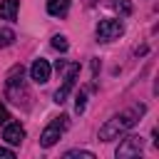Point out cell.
Masks as SVG:
<instances>
[{
  "label": "cell",
  "mask_w": 159,
  "mask_h": 159,
  "mask_svg": "<svg viewBox=\"0 0 159 159\" xmlns=\"http://www.w3.org/2000/svg\"><path fill=\"white\" fill-rule=\"evenodd\" d=\"M7 119H10V114H7V107H5V104H0V127H2Z\"/></svg>",
  "instance_id": "obj_15"
},
{
  "label": "cell",
  "mask_w": 159,
  "mask_h": 159,
  "mask_svg": "<svg viewBox=\"0 0 159 159\" xmlns=\"http://www.w3.org/2000/svg\"><path fill=\"white\" fill-rule=\"evenodd\" d=\"M55 70L62 72V70H65V60H57V62H55Z\"/></svg>",
  "instance_id": "obj_17"
},
{
  "label": "cell",
  "mask_w": 159,
  "mask_h": 159,
  "mask_svg": "<svg viewBox=\"0 0 159 159\" xmlns=\"http://www.w3.org/2000/svg\"><path fill=\"white\" fill-rule=\"evenodd\" d=\"M2 139L7 142V144H20L22 139H25V129H22V124L20 122H5V132H2Z\"/></svg>",
  "instance_id": "obj_7"
},
{
  "label": "cell",
  "mask_w": 159,
  "mask_h": 159,
  "mask_svg": "<svg viewBox=\"0 0 159 159\" xmlns=\"http://www.w3.org/2000/svg\"><path fill=\"white\" fill-rule=\"evenodd\" d=\"M65 157H67V159H72V157H80V159H94V154H92V152H84V149H72V152H67Z\"/></svg>",
  "instance_id": "obj_11"
},
{
  "label": "cell",
  "mask_w": 159,
  "mask_h": 159,
  "mask_svg": "<svg viewBox=\"0 0 159 159\" xmlns=\"http://www.w3.org/2000/svg\"><path fill=\"white\" fill-rule=\"evenodd\" d=\"M122 32H124L122 22H119V20H112V17H107V20H99V25H97V37H99V40H104V42H109V40H117Z\"/></svg>",
  "instance_id": "obj_4"
},
{
  "label": "cell",
  "mask_w": 159,
  "mask_h": 159,
  "mask_svg": "<svg viewBox=\"0 0 159 159\" xmlns=\"http://www.w3.org/2000/svg\"><path fill=\"white\" fill-rule=\"evenodd\" d=\"M75 107H77V112H82V109H84V94H77V102H75Z\"/></svg>",
  "instance_id": "obj_16"
},
{
  "label": "cell",
  "mask_w": 159,
  "mask_h": 159,
  "mask_svg": "<svg viewBox=\"0 0 159 159\" xmlns=\"http://www.w3.org/2000/svg\"><path fill=\"white\" fill-rule=\"evenodd\" d=\"M52 47H55V50H60V52H65V50L70 47V45H67V37H62V35H55V37H52Z\"/></svg>",
  "instance_id": "obj_10"
},
{
  "label": "cell",
  "mask_w": 159,
  "mask_h": 159,
  "mask_svg": "<svg viewBox=\"0 0 159 159\" xmlns=\"http://www.w3.org/2000/svg\"><path fill=\"white\" fill-rule=\"evenodd\" d=\"M67 10H70V0H47V12L50 15L62 17V15H67Z\"/></svg>",
  "instance_id": "obj_9"
},
{
  "label": "cell",
  "mask_w": 159,
  "mask_h": 159,
  "mask_svg": "<svg viewBox=\"0 0 159 159\" xmlns=\"http://www.w3.org/2000/svg\"><path fill=\"white\" fill-rule=\"evenodd\" d=\"M20 10V0H2L0 2V17L2 20H15Z\"/></svg>",
  "instance_id": "obj_8"
},
{
  "label": "cell",
  "mask_w": 159,
  "mask_h": 159,
  "mask_svg": "<svg viewBox=\"0 0 159 159\" xmlns=\"http://www.w3.org/2000/svg\"><path fill=\"white\" fill-rule=\"evenodd\" d=\"M142 147H144V142H142V137H137V134H129V137H124L122 142H119V147H117V159H127V157H137L139 152H142Z\"/></svg>",
  "instance_id": "obj_3"
},
{
  "label": "cell",
  "mask_w": 159,
  "mask_h": 159,
  "mask_svg": "<svg viewBox=\"0 0 159 159\" xmlns=\"http://www.w3.org/2000/svg\"><path fill=\"white\" fill-rule=\"evenodd\" d=\"M0 159H15V152H12V149L0 147Z\"/></svg>",
  "instance_id": "obj_14"
},
{
  "label": "cell",
  "mask_w": 159,
  "mask_h": 159,
  "mask_svg": "<svg viewBox=\"0 0 159 159\" xmlns=\"http://www.w3.org/2000/svg\"><path fill=\"white\" fill-rule=\"evenodd\" d=\"M77 75H80V65L75 62V65H70L67 67V75H65V82H62V87L55 92V102L57 104H62L65 99H67V94H70V89L75 87V80H77Z\"/></svg>",
  "instance_id": "obj_5"
},
{
  "label": "cell",
  "mask_w": 159,
  "mask_h": 159,
  "mask_svg": "<svg viewBox=\"0 0 159 159\" xmlns=\"http://www.w3.org/2000/svg\"><path fill=\"white\" fill-rule=\"evenodd\" d=\"M142 114H144V104H137V107H132V109H127V112L112 117V119L99 129V139H102V142H112V139H117L122 132H127L129 127H134V124L139 122Z\"/></svg>",
  "instance_id": "obj_1"
},
{
  "label": "cell",
  "mask_w": 159,
  "mask_h": 159,
  "mask_svg": "<svg viewBox=\"0 0 159 159\" xmlns=\"http://www.w3.org/2000/svg\"><path fill=\"white\" fill-rule=\"evenodd\" d=\"M65 119H67V117H57V119H52V122L45 127V132L40 134V144H42L45 149H50V147L57 144V139L62 137V132H65V127H67Z\"/></svg>",
  "instance_id": "obj_2"
},
{
  "label": "cell",
  "mask_w": 159,
  "mask_h": 159,
  "mask_svg": "<svg viewBox=\"0 0 159 159\" xmlns=\"http://www.w3.org/2000/svg\"><path fill=\"white\" fill-rule=\"evenodd\" d=\"M114 7H117L122 15H132V2H129V0H114Z\"/></svg>",
  "instance_id": "obj_12"
},
{
  "label": "cell",
  "mask_w": 159,
  "mask_h": 159,
  "mask_svg": "<svg viewBox=\"0 0 159 159\" xmlns=\"http://www.w3.org/2000/svg\"><path fill=\"white\" fill-rule=\"evenodd\" d=\"M12 40H15L12 30H0V47H7V45H10Z\"/></svg>",
  "instance_id": "obj_13"
},
{
  "label": "cell",
  "mask_w": 159,
  "mask_h": 159,
  "mask_svg": "<svg viewBox=\"0 0 159 159\" xmlns=\"http://www.w3.org/2000/svg\"><path fill=\"white\" fill-rule=\"evenodd\" d=\"M50 62L47 60H35L32 62V67H30V77L37 82V84H45L47 80H50Z\"/></svg>",
  "instance_id": "obj_6"
}]
</instances>
